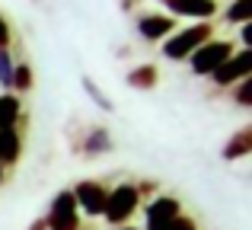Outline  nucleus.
Wrapping results in <instances>:
<instances>
[{"instance_id":"nucleus-1","label":"nucleus","mask_w":252,"mask_h":230,"mask_svg":"<svg viewBox=\"0 0 252 230\" xmlns=\"http://www.w3.org/2000/svg\"><path fill=\"white\" fill-rule=\"evenodd\" d=\"M211 35H214V26L211 23H198V26H189V29L172 32L163 42V58H169V61H189Z\"/></svg>"},{"instance_id":"nucleus-2","label":"nucleus","mask_w":252,"mask_h":230,"mask_svg":"<svg viewBox=\"0 0 252 230\" xmlns=\"http://www.w3.org/2000/svg\"><path fill=\"white\" fill-rule=\"evenodd\" d=\"M233 51H236V42H230V38H208V42H204L201 48L189 58L191 74L211 77L223 61H230V58H233Z\"/></svg>"},{"instance_id":"nucleus-3","label":"nucleus","mask_w":252,"mask_h":230,"mask_svg":"<svg viewBox=\"0 0 252 230\" xmlns=\"http://www.w3.org/2000/svg\"><path fill=\"white\" fill-rule=\"evenodd\" d=\"M137 205H141V192H137V186H134V182H122V186H115L109 192L102 218L109 221V224L122 227V224H128V218L137 211Z\"/></svg>"},{"instance_id":"nucleus-4","label":"nucleus","mask_w":252,"mask_h":230,"mask_svg":"<svg viewBox=\"0 0 252 230\" xmlns=\"http://www.w3.org/2000/svg\"><path fill=\"white\" fill-rule=\"evenodd\" d=\"M45 224H48V230H80V211H77V201L70 189H64V192H58L51 198Z\"/></svg>"},{"instance_id":"nucleus-5","label":"nucleus","mask_w":252,"mask_h":230,"mask_svg":"<svg viewBox=\"0 0 252 230\" xmlns=\"http://www.w3.org/2000/svg\"><path fill=\"white\" fill-rule=\"evenodd\" d=\"M70 192H74L77 211H83L86 218H102V211H105V198H109V189H105L102 182H96V179H83V182H77Z\"/></svg>"},{"instance_id":"nucleus-6","label":"nucleus","mask_w":252,"mask_h":230,"mask_svg":"<svg viewBox=\"0 0 252 230\" xmlns=\"http://www.w3.org/2000/svg\"><path fill=\"white\" fill-rule=\"evenodd\" d=\"M249 67H252V48H236L233 58L223 61L220 67L211 74V80H214V87L230 90V87H236L243 77H249Z\"/></svg>"},{"instance_id":"nucleus-7","label":"nucleus","mask_w":252,"mask_h":230,"mask_svg":"<svg viewBox=\"0 0 252 230\" xmlns=\"http://www.w3.org/2000/svg\"><path fill=\"white\" fill-rule=\"evenodd\" d=\"M182 214V201L176 195H157L144 211V230H166Z\"/></svg>"},{"instance_id":"nucleus-8","label":"nucleus","mask_w":252,"mask_h":230,"mask_svg":"<svg viewBox=\"0 0 252 230\" xmlns=\"http://www.w3.org/2000/svg\"><path fill=\"white\" fill-rule=\"evenodd\" d=\"M163 6H166V16H185V19H198V23H211V19L217 16V0H163Z\"/></svg>"},{"instance_id":"nucleus-9","label":"nucleus","mask_w":252,"mask_h":230,"mask_svg":"<svg viewBox=\"0 0 252 230\" xmlns=\"http://www.w3.org/2000/svg\"><path fill=\"white\" fill-rule=\"evenodd\" d=\"M134 26L144 42H163V38H169L176 32V19L166 16V13H141L134 19Z\"/></svg>"},{"instance_id":"nucleus-10","label":"nucleus","mask_w":252,"mask_h":230,"mask_svg":"<svg viewBox=\"0 0 252 230\" xmlns=\"http://www.w3.org/2000/svg\"><path fill=\"white\" fill-rule=\"evenodd\" d=\"M249 154H252V125H243L236 134L227 137V144H223L220 157L233 163V160H243V157H249Z\"/></svg>"},{"instance_id":"nucleus-11","label":"nucleus","mask_w":252,"mask_h":230,"mask_svg":"<svg viewBox=\"0 0 252 230\" xmlns=\"http://www.w3.org/2000/svg\"><path fill=\"white\" fill-rule=\"evenodd\" d=\"M112 147H115V141H112V134H109V128H90L86 131V137H83V144H80V150L86 157H99V154H112Z\"/></svg>"},{"instance_id":"nucleus-12","label":"nucleus","mask_w":252,"mask_h":230,"mask_svg":"<svg viewBox=\"0 0 252 230\" xmlns=\"http://www.w3.org/2000/svg\"><path fill=\"white\" fill-rule=\"evenodd\" d=\"M23 154L19 128H0V166H13Z\"/></svg>"},{"instance_id":"nucleus-13","label":"nucleus","mask_w":252,"mask_h":230,"mask_svg":"<svg viewBox=\"0 0 252 230\" xmlns=\"http://www.w3.org/2000/svg\"><path fill=\"white\" fill-rule=\"evenodd\" d=\"M125 83H128L131 90H154L157 83H160V70H157V64H137V67L125 77Z\"/></svg>"},{"instance_id":"nucleus-14","label":"nucleus","mask_w":252,"mask_h":230,"mask_svg":"<svg viewBox=\"0 0 252 230\" xmlns=\"http://www.w3.org/2000/svg\"><path fill=\"white\" fill-rule=\"evenodd\" d=\"M23 118V99L16 93H0V128H16Z\"/></svg>"},{"instance_id":"nucleus-15","label":"nucleus","mask_w":252,"mask_h":230,"mask_svg":"<svg viewBox=\"0 0 252 230\" xmlns=\"http://www.w3.org/2000/svg\"><path fill=\"white\" fill-rule=\"evenodd\" d=\"M32 87H35V77H32V67H29V64H16V67H13L10 90H16V96H19V93H29Z\"/></svg>"},{"instance_id":"nucleus-16","label":"nucleus","mask_w":252,"mask_h":230,"mask_svg":"<svg viewBox=\"0 0 252 230\" xmlns=\"http://www.w3.org/2000/svg\"><path fill=\"white\" fill-rule=\"evenodd\" d=\"M80 83H83V93H86V96H90V99H93V102H96V106H99V109H102V112H115V102H112V99H109V93H105V90H99V87H96V83H93V77H83V80H80Z\"/></svg>"},{"instance_id":"nucleus-17","label":"nucleus","mask_w":252,"mask_h":230,"mask_svg":"<svg viewBox=\"0 0 252 230\" xmlns=\"http://www.w3.org/2000/svg\"><path fill=\"white\" fill-rule=\"evenodd\" d=\"M223 16H227V23H236V26L249 23V19H252V0H233Z\"/></svg>"},{"instance_id":"nucleus-18","label":"nucleus","mask_w":252,"mask_h":230,"mask_svg":"<svg viewBox=\"0 0 252 230\" xmlns=\"http://www.w3.org/2000/svg\"><path fill=\"white\" fill-rule=\"evenodd\" d=\"M233 99H236V106H243V109H249V106H252V77H243V80L236 83Z\"/></svg>"},{"instance_id":"nucleus-19","label":"nucleus","mask_w":252,"mask_h":230,"mask_svg":"<svg viewBox=\"0 0 252 230\" xmlns=\"http://www.w3.org/2000/svg\"><path fill=\"white\" fill-rule=\"evenodd\" d=\"M13 58H10V51L6 48H0V87H6L10 90V80H13Z\"/></svg>"},{"instance_id":"nucleus-20","label":"nucleus","mask_w":252,"mask_h":230,"mask_svg":"<svg viewBox=\"0 0 252 230\" xmlns=\"http://www.w3.org/2000/svg\"><path fill=\"white\" fill-rule=\"evenodd\" d=\"M166 230H198V224H195L191 218H185V214H179V218L172 221V224H169Z\"/></svg>"},{"instance_id":"nucleus-21","label":"nucleus","mask_w":252,"mask_h":230,"mask_svg":"<svg viewBox=\"0 0 252 230\" xmlns=\"http://www.w3.org/2000/svg\"><path fill=\"white\" fill-rule=\"evenodd\" d=\"M10 38H13V29H10V23H6V16H0V48H6Z\"/></svg>"},{"instance_id":"nucleus-22","label":"nucleus","mask_w":252,"mask_h":230,"mask_svg":"<svg viewBox=\"0 0 252 230\" xmlns=\"http://www.w3.org/2000/svg\"><path fill=\"white\" fill-rule=\"evenodd\" d=\"M243 48H252V19L243 23Z\"/></svg>"},{"instance_id":"nucleus-23","label":"nucleus","mask_w":252,"mask_h":230,"mask_svg":"<svg viewBox=\"0 0 252 230\" xmlns=\"http://www.w3.org/2000/svg\"><path fill=\"white\" fill-rule=\"evenodd\" d=\"M29 230H48V224H45V218H38V221H32Z\"/></svg>"},{"instance_id":"nucleus-24","label":"nucleus","mask_w":252,"mask_h":230,"mask_svg":"<svg viewBox=\"0 0 252 230\" xmlns=\"http://www.w3.org/2000/svg\"><path fill=\"white\" fill-rule=\"evenodd\" d=\"M118 230H137V227H131V224H122V227H118Z\"/></svg>"}]
</instances>
